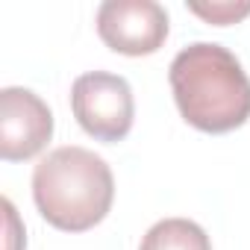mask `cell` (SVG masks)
I'll use <instances>...</instances> for the list:
<instances>
[{
	"mask_svg": "<svg viewBox=\"0 0 250 250\" xmlns=\"http://www.w3.org/2000/svg\"><path fill=\"white\" fill-rule=\"evenodd\" d=\"M168 80L180 115L200 133H232L250 118V77L224 44L194 42L183 47Z\"/></svg>",
	"mask_w": 250,
	"mask_h": 250,
	"instance_id": "6da1fadb",
	"label": "cell"
},
{
	"mask_svg": "<svg viewBox=\"0 0 250 250\" xmlns=\"http://www.w3.org/2000/svg\"><path fill=\"white\" fill-rule=\"evenodd\" d=\"M33 200L50 227L62 232H85L112 209V168L85 147H56L33 171Z\"/></svg>",
	"mask_w": 250,
	"mask_h": 250,
	"instance_id": "7a4b0ae2",
	"label": "cell"
},
{
	"mask_svg": "<svg viewBox=\"0 0 250 250\" xmlns=\"http://www.w3.org/2000/svg\"><path fill=\"white\" fill-rule=\"evenodd\" d=\"M71 109L80 127L106 145L127 139L136 118L130 83L109 71H88L77 77L71 88Z\"/></svg>",
	"mask_w": 250,
	"mask_h": 250,
	"instance_id": "3957f363",
	"label": "cell"
},
{
	"mask_svg": "<svg viewBox=\"0 0 250 250\" xmlns=\"http://www.w3.org/2000/svg\"><path fill=\"white\" fill-rule=\"evenodd\" d=\"M100 42L124 56H150L168 39V12L156 0H106L97 9Z\"/></svg>",
	"mask_w": 250,
	"mask_h": 250,
	"instance_id": "277c9868",
	"label": "cell"
},
{
	"mask_svg": "<svg viewBox=\"0 0 250 250\" xmlns=\"http://www.w3.org/2000/svg\"><path fill=\"white\" fill-rule=\"evenodd\" d=\"M53 139V112L30 88L9 85L0 91V156L24 162L39 156Z\"/></svg>",
	"mask_w": 250,
	"mask_h": 250,
	"instance_id": "5b68a950",
	"label": "cell"
},
{
	"mask_svg": "<svg viewBox=\"0 0 250 250\" xmlns=\"http://www.w3.org/2000/svg\"><path fill=\"white\" fill-rule=\"evenodd\" d=\"M139 250H212V241L200 224L188 218H165L145 232Z\"/></svg>",
	"mask_w": 250,
	"mask_h": 250,
	"instance_id": "8992f818",
	"label": "cell"
},
{
	"mask_svg": "<svg viewBox=\"0 0 250 250\" xmlns=\"http://www.w3.org/2000/svg\"><path fill=\"white\" fill-rule=\"evenodd\" d=\"M188 12H194L206 24L227 27V24H235V21L247 18L250 3H229V0H224V3H188Z\"/></svg>",
	"mask_w": 250,
	"mask_h": 250,
	"instance_id": "52a82bcc",
	"label": "cell"
}]
</instances>
